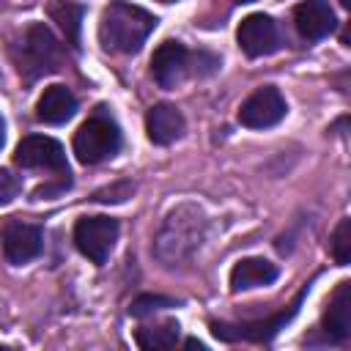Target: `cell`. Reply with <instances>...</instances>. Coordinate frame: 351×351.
Returning a JSON list of instances; mask_svg holds the SVG:
<instances>
[{
	"label": "cell",
	"mask_w": 351,
	"mask_h": 351,
	"mask_svg": "<svg viewBox=\"0 0 351 351\" xmlns=\"http://www.w3.org/2000/svg\"><path fill=\"white\" fill-rule=\"evenodd\" d=\"M206 228L208 219L203 214V208H197L195 203H181L176 206L159 225V233L154 239V252L156 258L167 266H184L195 258V252L203 247L206 241Z\"/></svg>",
	"instance_id": "obj_1"
},
{
	"label": "cell",
	"mask_w": 351,
	"mask_h": 351,
	"mask_svg": "<svg viewBox=\"0 0 351 351\" xmlns=\"http://www.w3.org/2000/svg\"><path fill=\"white\" fill-rule=\"evenodd\" d=\"M156 16L134 3L112 0L99 19V41L104 49L134 55L145 44V38L156 30Z\"/></svg>",
	"instance_id": "obj_2"
},
{
	"label": "cell",
	"mask_w": 351,
	"mask_h": 351,
	"mask_svg": "<svg viewBox=\"0 0 351 351\" xmlns=\"http://www.w3.org/2000/svg\"><path fill=\"white\" fill-rule=\"evenodd\" d=\"M11 55H14L16 71L27 82H33V80L55 71L58 58H60V44H58V38L52 36V30L44 22H33V25L25 27V33L14 44Z\"/></svg>",
	"instance_id": "obj_3"
},
{
	"label": "cell",
	"mask_w": 351,
	"mask_h": 351,
	"mask_svg": "<svg viewBox=\"0 0 351 351\" xmlns=\"http://www.w3.org/2000/svg\"><path fill=\"white\" fill-rule=\"evenodd\" d=\"M313 282H304L296 296L277 313H271L269 318H258V321H239V324H228V321H211V332L217 340L225 343H236V340H250V343H269L280 329H285V324L293 321V315L299 313V307L304 304L307 293H310Z\"/></svg>",
	"instance_id": "obj_4"
},
{
	"label": "cell",
	"mask_w": 351,
	"mask_h": 351,
	"mask_svg": "<svg viewBox=\"0 0 351 351\" xmlns=\"http://www.w3.org/2000/svg\"><path fill=\"white\" fill-rule=\"evenodd\" d=\"M121 129L107 112L90 115L74 134V154L82 165H99L121 151Z\"/></svg>",
	"instance_id": "obj_5"
},
{
	"label": "cell",
	"mask_w": 351,
	"mask_h": 351,
	"mask_svg": "<svg viewBox=\"0 0 351 351\" xmlns=\"http://www.w3.org/2000/svg\"><path fill=\"white\" fill-rule=\"evenodd\" d=\"M118 239V219L93 214V217H80L74 225V244L77 250L96 266H101Z\"/></svg>",
	"instance_id": "obj_6"
},
{
	"label": "cell",
	"mask_w": 351,
	"mask_h": 351,
	"mask_svg": "<svg viewBox=\"0 0 351 351\" xmlns=\"http://www.w3.org/2000/svg\"><path fill=\"white\" fill-rule=\"evenodd\" d=\"M288 112L285 96L274 88V85H263L258 90H252L241 107H239V123L247 129H269L274 123H280Z\"/></svg>",
	"instance_id": "obj_7"
},
{
	"label": "cell",
	"mask_w": 351,
	"mask_h": 351,
	"mask_svg": "<svg viewBox=\"0 0 351 351\" xmlns=\"http://www.w3.org/2000/svg\"><path fill=\"white\" fill-rule=\"evenodd\" d=\"M14 162L25 170H55L69 173V162L63 154V145L44 134H27L19 140L14 151Z\"/></svg>",
	"instance_id": "obj_8"
},
{
	"label": "cell",
	"mask_w": 351,
	"mask_h": 351,
	"mask_svg": "<svg viewBox=\"0 0 351 351\" xmlns=\"http://www.w3.org/2000/svg\"><path fill=\"white\" fill-rule=\"evenodd\" d=\"M0 241H3L5 261L14 263V266H22V263H30L33 258L41 255L44 230L38 225H30V222H22V219H8L3 225Z\"/></svg>",
	"instance_id": "obj_9"
},
{
	"label": "cell",
	"mask_w": 351,
	"mask_h": 351,
	"mask_svg": "<svg viewBox=\"0 0 351 351\" xmlns=\"http://www.w3.org/2000/svg\"><path fill=\"white\" fill-rule=\"evenodd\" d=\"M236 41L247 58H263L280 47V30H277L271 16L250 14L241 19V25L236 30Z\"/></svg>",
	"instance_id": "obj_10"
},
{
	"label": "cell",
	"mask_w": 351,
	"mask_h": 351,
	"mask_svg": "<svg viewBox=\"0 0 351 351\" xmlns=\"http://www.w3.org/2000/svg\"><path fill=\"white\" fill-rule=\"evenodd\" d=\"M321 332L329 343H343L351 335V282L340 280L321 318Z\"/></svg>",
	"instance_id": "obj_11"
},
{
	"label": "cell",
	"mask_w": 351,
	"mask_h": 351,
	"mask_svg": "<svg viewBox=\"0 0 351 351\" xmlns=\"http://www.w3.org/2000/svg\"><path fill=\"white\" fill-rule=\"evenodd\" d=\"M189 52L181 41H162L151 55V74L162 88H176L186 71Z\"/></svg>",
	"instance_id": "obj_12"
},
{
	"label": "cell",
	"mask_w": 351,
	"mask_h": 351,
	"mask_svg": "<svg viewBox=\"0 0 351 351\" xmlns=\"http://www.w3.org/2000/svg\"><path fill=\"white\" fill-rule=\"evenodd\" d=\"M293 22H296V30L302 33V38L307 41H318V38H326L335 27H337V19H335V11L326 0H304L293 8Z\"/></svg>",
	"instance_id": "obj_13"
},
{
	"label": "cell",
	"mask_w": 351,
	"mask_h": 351,
	"mask_svg": "<svg viewBox=\"0 0 351 351\" xmlns=\"http://www.w3.org/2000/svg\"><path fill=\"white\" fill-rule=\"evenodd\" d=\"M186 129V121L181 115V110L170 101H159L148 110L145 115V132H148V140L156 143V145H170L176 143Z\"/></svg>",
	"instance_id": "obj_14"
},
{
	"label": "cell",
	"mask_w": 351,
	"mask_h": 351,
	"mask_svg": "<svg viewBox=\"0 0 351 351\" xmlns=\"http://www.w3.org/2000/svg\"><path fill=\"white\" fill-rule=\"evenodd\" d=\"M74 112H77V99H74V93L66 85H49V88H44V93L36 101V118L41 123H49V126H58V123L71 121Z\"/></svg>",
	"instance_id": "obj_15"
},
{
	"label": "cell",
	"mask_w": 351,
	"mask_h": 351,
	"mask_svg": "<svg viewBox=\"0 0 351 351\" xmlns=\"http://www.w3.org/2000/svg\"><path fill=\"white\" fill-rule=\"evenodd\" d=\"M277 280V266L266 258H241L230 269V291H250L261 285H271Z\"/></svg>",
	"instance_id": "obj_16"
},
{
	"label": "cell",
	"mask_w": 351,
	"mask_h": 351,
	"mask_svg": "<svg viewBox=\"0 0 351 351\" xmlns=\"http://www.w3.org/2000/svg\"><path fill=\"white\" fill-rule=\"evenodd\" d=\"M49 16L60 25V30L66 33V41L71 47H80V22H82V5L71 3V0H58L49 5Z\"/></svg>",
	"instance_id": "obj_17"
},
{
	"label": "cell",
	"mask_w": 351,
	"mask_h": 351,
	"mask_svg": "<svg viewBox=\"0 0 351 351\" xmlns=\"http://www.w3.org/2000/svg\"><path fill=\"white\" fill-rule=\"evenodd\" d=\"M134 340H137V346L140 348H173L176 343H178V324L176 321H165V324H156V326H143V329H137V335H134Z\"/></svg>",
	"instance_id": "obj_18"
},
{
	"label": "cell",
	"mask_w": 351,
	"mask_h": 351,
	"mask_svg": "<svg viewBox=\"0 0 351 351\" xmlns=\"http://www.w3.org/2000/svg\"><path fill=\"white\" fill-rule=\"evenodd\" d=\"M329 252H332L337 266H348V261H351V222L346 217L337 222V228L329 236Z\"/></svg>",
	"instance_id": "obj_19"
},
{
	"label": "cell",
	"mask_w": 351,
	"mask_h": 351,
	"mask_svg": "<svg viewBox=\"0 0 351 351\" xmlns=\"http://www.w3.org/2000/svg\"><path fill=\"white\" fill-rule=\"evenodd\" d=\"M178 302L176 299H170V296H159V293H143V296H137L134 302H132V307H129V313L134 315V318H143V315H148V313H154V310H162V307H176Z\"/></svg>",
	"instance_id": "obj_20"
},
{
	"label": "cell",
	"mask_w": 351,
	"mask_h": 351,
	"mask_svg": "<svg viewBox=\"0 0 351 351\" xmlns=\"http://www.w3.org/2000/svg\"><path fill=\"white\" fill-rule=\"evenodd\" d=\"M132 192H134L132 181H118V184H112L107 189H99L93 195V200H99V203H123L126 197H132Z\"/></svg>",
	"instance_id": "obj_21"
},
{
	"label": "cell",
	"mask_w": 351,
	"mask_h": 351,
	"mask_svg": "<svg viewBox=\"0 0 351 351\" xmlns=\"http://www.w3.org/2000/svg\"><path fill=\"white\" fill-rule=\"evenodd\" d=\"M19 192H22V181H19V176H14L11 170H0V206L11 203Z\"/></svg>",
	"instance_id": "obj_22"
},
{
	"label": "cell",
	"mask_w": 351,
	"mask_h": 351,
	"mask_svg": "<svg viewBox=\"0 0 351 351\" xmlns=\"http://www.w3.org/2000/svg\"><path fill=\"white\" fill-rule=\"evenodd\" d=\"M71 186V176H63L58 184H49V186H38L36 192H33V197L36 200H44V197H52V195H60L63 189H69Z\"/></svg>",
	"instance_id": "obj_23"
},
{
	"label": "cell",
	"mask_w": 351,
	"mask_h": 351,
	"mask_svg": "<svg viewBox=\"0 0 351 351\" xmlns=\"http://www.w3.org/2000/svg\"><path fill=\"white\" fill-rule=\"evenodd\" d=\"M184 346H186V348H197V351H203V348H206V346H203L200 340H195V337H189V340H186Z\"/></svg>",
	"instance_id": "obj_24"
},
{
	"label": "cell",
	"mask_w": 351,
	"mask_h": 351,
	"mask_svg": "<svg viewBox=\"0 0 351 351\" xmlns=\"http://www.w3.org/2000/svg\"><path fill=\"white\" fill-rule=\"evenodd\" d=\"M3 143H5V126H3V118H0V148H3Z\"/></svg>",
	"instance_id": "obj_25"
},
{
	"label": "cell",
	"mask_w": 351,
	"mask_h": 351,
	"mask_svg": "<svg viewBox=\"0 0 351 351\" xmlns=\"http://www.w3.org/2000/svg\"><path fill=\"white\" fill-rule=\"evenodd\" d=\"M340 5H346V8H348V5H351V0H340Z\"/></svg>",
	"instance_id": "obj_26"
},
{
	"label": "cell",
	"mask_w": 351,
	"mask_h": 351,
	"mask_svg": "<svg viewBox=\"0 0 351 351\" xmlns=\"http://www.w3.org/2000/svg\"><path fill=\"white\" fill-rule=\"evenodd\" d=\"M236 3H252V0H236Z\"/></svg>",
	"instance_id": "obj_27"
},
{
	"label": "cell",
	"mask_w": 351,
	"mask_h": 351,
	"mask_svg": "<svg viewBox=\"0 0 351 351\" xmlns=\"http://www.w3.org/2000/svg\"><path fill=\"white\" fill-rule=\"evenodd\" d=\"M159 3H176V0H159Z\"/></svg>",
	"instance_id": "obj_28"
}]
</instances>
